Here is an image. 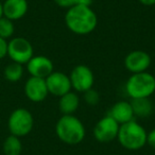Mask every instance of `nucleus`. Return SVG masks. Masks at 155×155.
Instances as JSON below:
<instances>
[{
    "label": "nucleus",
    "instance_id": "obj_1",
    "mask_svg": "<svg viewBox=\"0 0 155 155\" xmlns=\"http://www.w3.org/2000/svg\"><path fill=\"white\" fill-rule=\"evenodd\" d=\"M65 24L74 34L87 35L97 28L98 17L91 7L77 5L67 10Z\"/></svg>",
    "mask_w": 155,
    "mask_h": 155
},
{
    "label": "nucleus",
    "instance_id": "obj_2",
    "mask_svg": "<svg viewBox=\"0 0 155 155\" xmlns=\"http://www.w3.org/2000/svg\"><path fill=\"white\" fill-rule=\"evenodd\" d=\"M56 136L61 141L69 146H75L85 138V127L74 115H63L55 125Z\"/></svg>",
    "mask_w": 155,
    "mask_h": 155
},
{
    "label": "nucleus",
    "instance_id": "obj_3",
    "mask_svg": "<svg viewBox=\"0 0 155 155\" xmlns=\"http://www.w3.org/2000/svg\"><path fill=\"white\" fill-rule=\"evenodd\" d=\"M147 131L135 120L120 124L117 140L127 150L136 151L147 144Z\"/></svg>",
    "mask_w": 155,
    "mask_h": 155
},
{
    "label": "nucleus",
    "instance_id": "obj_4",
    "mask_svg": "<svg viewBox=\"0 0 155 155\" xmlns=\"http://www.w3.org/2000/svg\"><path fill=\"white\" fill-rule=\"evenodd\" d=\"M125 91L131 99L150 98L155 93V77L148 71L133 73L125 83Z\"/></svg>",
    "mask_w": 155,
    "mask_h": 155
},
{
    "label": "nucleus",
    "instance_id": "obj_5",
    "mask_svg": "<svg viewBox=\"0 0 155 155\" xmlns=\"http://www.w3.org/2000/svg\"><path fill=\"white\" fill-rule=\"evenodd\" d=\"M34 119L33 116L26 108H16L10 115L8 120V127L11 135L17 137H24L28 135L33 129Z\"/></svg>",
    "mask_w": 155,
    "mask_h": 155
},
{
    "label": "nucleus",
    "instance_id": "obj_6",
    "mask_svg": "<svg viewBox=\"0 0 155 155\" xmlns=\"http://www.w3.org/2000/svg\"><path fill=\"white\" fill-rule=\"evenodd\" d=\"M8 55L14 63L27 64L33 56V47L28 39L14 37L8 43Z\"/></svg>",
    "mask_w": 155,
    "mask_h": 155
},
{
    "label": "nucleus",
    "instance_id": "obj_7",
    "mask_svg": "<svg viewBox=\"0 0 155 155\" xmlns=\"http://www.w3.org/2000/svg\"><path fill=\"white\" fill-rule=\"evenodd\" d=\"M71 86L79 93H85L93 88L95 83V75L91 69L86 65H78L69 74Z\"/></svg>",
    "mask_w": 155,
    "mask_h": 155
},
{
    "label": "nucleus",
    "instance_id": "obj_8",
    "mask_svg": "<svg viewBox=\"0 0 155 155\" xmlns=\"http://www.w3.org/2000/svg\"><path fill=\"white\" fill-rule=\"evenodd\" d=\"M120 124L110 115H106L94 127V137L100 142H110L117 139Z\"/></svg>",
    "mask_w": 155,
    "mask_h": 155
},
{
    "label": "nucleus",
    "instance_id": "obj_9",
    "mask_svg": "<svg viewBox=\"0 0 155 155\" xmlns=\"http://www.w3.org/2000/svg\"><path fill=\"white\" fill-rule=\"evenodd\" d=\"M45 80L49 94L55 97H62L63 95L69 93L72 88L69 75L61 71H52Z\"/></svg>",
    "mask_w": 155,
    "mask_h": 155
},
{
    "label": "nucleus",
    "instance_id": "obj_10",
    "mask_svg": "<svg viewBox=\"0 0 155 155\" xmlns=\"http://www.w3.org/2000/svg\"><path fill=\"white\" fill-rule=\"evenodd\" d=\"M151 65V56L142 50H134L124 58V66L132 73L144 72Z\"/></svg>",
    "mask_w": 155,
    "mask_h": 155
},
{
    "label": "nucleus",
    "instance_id": "obj_11",
    "mask_svg": "<svg viewBox=\"0 0 155 155\" xmlns=\"http://www.w3.org/2000/svg\"><path fill=\"white\" fill-rule=\"evenodd\" d=\"M25 94L32 102H41L47 98L48 88L45 79L30 77L25 84Z\"/></svg>",
    "mask_w": 155,
    "mask_h": 155
},
{
    "label": "nucleus",
    "instance_id": "obj_12",
    "mask_svg": "<svg viewBox=\"0 0 155 155\" xmlns=\"http://www.w3.org/2000/svg\"><path fill=\"white\" fill-rule=\"evenodd\" d=\"M26 65L28 72L31 74V77L46 79L52 71H54L52 61L45 55H33Z\"/></svg>",
    "mask_w": 155,
    "mask_h": 155
},
{
    "label": "nucleus",
    "instance_id": "obj_13",
    "mask_svg": "<svg viewBox=\"0 0 155 155\" xmlns=\"http://www.w3.org/2000/svg\"><path fill=\"white\" fill-rule=\"evenodd\" d=\"M29 9L27 0H5L2 3L3 16L8 19L18 20L27 14Z\"/></svg>",
    "mask_w": 155,
    "mask_h": 155
},
{
    "label": "nucleus",
    "instance_id": "obj_14",
    "mask_svg": "<svg viewBox=\"0 0 155 155\" xmlns=\"http://www.w3.org/2000/svg\"><path fill=\"white\" fill-rule=\"evenodd\" d=\"M108 115L113 117L119 124L130 122L134 120V117H135L131 102L127 101H118L117 103H115L110 108Z\"/></svg>",
    "mask_w": 155,
    "mask_h": 155
},
{
    "label": "nucleus",
    "instance_id": "obj_15",
    "mask_svg": "<svg viewBox=\"0 0 155 155\" xmlns=\"http://www.w3.org/2000/svg\"><path fill=\"white\" fill-rule=\"evenodd\" d=\"M80 106V98L73 91L63 95L58 101V110L63 115H73Z\"/></svg>",
    "mask_w": 155,
    "mask_h": 155
},
{
    "label": "nucleus",
    "instance_id": "obj_16",
    "mask_svg": "<svg viewBox=\"0 0 155 155\" xmlns=\"http://www.w3.org/2000/svg\"><path fill=\"white\" fill-rule=\"evenodd\" d=\"M131 105L133 108L134 116L139 118L149 117L153 112V104L150 98H139V99H132Z\"/></svg>",
    "mask_w": 155,
    "mask_h": 155
},
{
    "label": "nucleus",
    "instance_id": "obj_17",
    "mask_svg": "<svg viewBox=\"0 0 155 155\" xmlns=\"http://www.w3.org/2000/svg\"><path fill=\"white\" fill-rule=\"evenodd\" d=\"M22 151V143L19 137L10 135L3 142V153L5 155H20Z\"/></svg>",
    "mask_w": 155,
    "mask_h": 155
},
{
    "label": "nucleus",
    "instance_id": "obj_18",
    "mask_svg": "<svg viewBox=\"0 0 155 155\" xmlns=\"http://www.w3.org/2000/svg\"><path fill=\"white\" fill-rule=\"evenodd\" d=\"M5 78L10 82H17L24 75V68L21 64L18 63H11L5 68L3 71Z\"/></svg>",
    "mask_w": 155,
    "mask_h": 155
},
{
    "label": "nucleus",
    "instance_id": "obj_19",
    "mask_svg": "<svg viewBox=\"0 0 155 155\" xmlns=\"http://www.w3.org/2000/svg\"><path fill=\"white\" fill-rule=\"evenodd\" d=\"M14 31H15V28H14V24L12 20L8 19L5 16L0 18V37L5 39L10 38L13 36Z\"/></svg>",
    "mask_w": 155,
    "mask_h": 155
},
{
    "label": "nucleus",
    "instance_id": "obj_20",
    "mask_svg": "<svg viewBox=\"0 0 155 155\" xmlns=\"http://www.w3.org/2000/svg\"><path fill=\"white\" fill-rule=\"evenodd\" d=\"M84 94V100L88 105H97L99 103L100 96L99 93L97 91H95L94 88H91L88 91H86Z\"/></svg>",
    "mask_w": 155,
    "mask_h": 155
},
{
    "label": "nucleus",
    "instance_id": "obj_21",
    "mask_svg": "<svg viewBox=\"0 0 155 155\" xmlns=\"http://www.w3.org/2000/svg\"><path fill=\"white\" fill-rule=\"evenodd\" d=\"M54 2L61 8L69 9V8L78 5V0H54Z\"/></svg>",
    "mask_w": 155,
    "mask_h": 155
},
{
    "label": "nucleus",
    "instance_id": "obj_22",
    "mask_svg": "<svg viewBox=\"0 0 155 155\" xmlns=\"http://www.w3.org/2000/svg\"><path fill=\"white\" fill-rule=\"evenodd\" d=\"M8 55V41L7 39L0 37V60Z\"/></svg>",
    "mask_w": 155,
    "mask_h": 155
},
{
    "label": "nucleus",
    "instance_id": "obj_23",
    "mask_svg": "<svg viewBox=\"0 0 155 155\" xmlns=\"http://www.w3.org/2000/svg\"><path fill=\"white\" fill-rule=\"evenodd\" d=\"M147 143L151 148L155 149V129L148 133V135H147Z\"/></svg>",
    "mask_w": 155,
    "mask_h": 155
},
{
    "label": "nucleus",
    "instance_id": "obj_24",
    "mask_svg": "<svg viewBox=\"0 0 155 155\" xmlns=\"http://www.w3.org/2000/svg\"><path fill=\"white\" fill-rule=\"evenodd\" d=\"M91 3H93V0H78V5H81L91 7Z\"/></svg>",
    "mask_w": 155,
    "mask_h": 155
},
{
    "label": "nucleus",
    "instance_id": "obj_25",
    "mask_svg": "<svg viewBox=\"0 0 155 155\" xmlns=\"http://www.w3.org/2000/svg\"><path fill=\"white\" fill-rule=\"evenodd\" d=\"M139 2L143 5H154L155 0H139Z\"/></svg>",
    "mask_w": 155,
    "mask_h": 155
},
{
    "label": "nucleus",
    "instance_id": "obj_26",
    "mask_svg": "<svg viewBox=\"0 0 155 155\" xmlns=\"http://www.w3.org/2000/svg\"><path fill=\"white\" fill-rule=\"evenodd\" d=\"M3 16V12H2V3H1V1H0V18Z\"/></svg>",
    "mask_w": 155,
    "mask_h": 155
}]
</instances>
